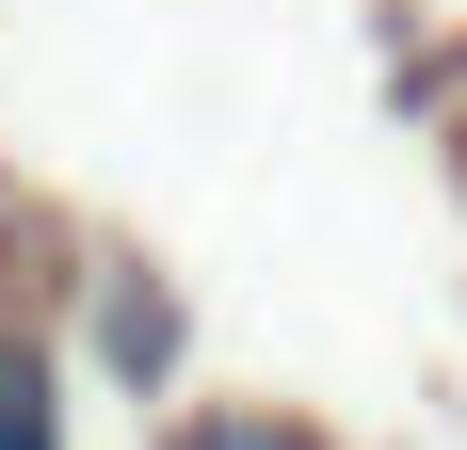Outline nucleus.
Listing matches in <instances>:
<instances>
[{"label":"nucleus","mask_w":467,"mask_h":450,"mask_svg":"<svg viewBox=\"0 0 467 450\" xmlns=\"http://www.w3.org/2000/svg\"><path fill=\"white\" fill-rule=\"evenodd\" d=\"M0 450H48V370H0Z\"/></svg>","instance_id":"nucleus-1"}]
</instances>
